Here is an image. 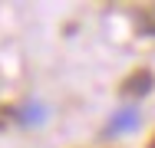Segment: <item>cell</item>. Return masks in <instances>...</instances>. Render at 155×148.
Returning <instances> with one entry per match:
<instances>
[{"instance_id":"obj_1","label":"cell","mask_w":155,"mask_h":148,"mask_svg":"<svg viewBox=\"0 0 155 148\" xmlns=\"http://www.w3.org/2000/svg\"><path fill=\"white\" fill-rule=\"evenodd\" d=\"M139 128V109L135 105H125V109H119L116 115L109 118V125H106V138H119V135H129V132H135Z\"/></svg>"},{"instance_id":"obj_2","label":"cell","mask_w":155,"mask_h":148,"mask_svg":"<svg viewBox=\"0 0 155 148\" xmlns=\"http://www.w3.org/2000/svg\"><path fill=\"white\" fill-rule=\"evenodd\" d=\"M152 82H155L152 72H149V69H139V72H135V76L122 86V92H125V95H145V92L152 89Z\"/></svg>"},{"instance_id":"obj_3","label":"cell","mask_w":155,"mask_h":148,"mask_svg":"<svg viewBox=\"0 0 155 148\" xmlns=\"http://www.w3.org/2000/svg\"><path fill=\"white\" fill-rule=\"evenodd\" d=\"M13 115L20 118L23 125H40V122L46 118V105H43V102H27V105H20Z\"/></svg>"}]
</instances>
